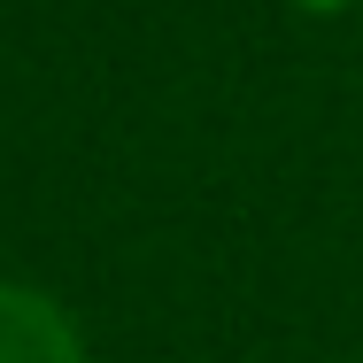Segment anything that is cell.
I'll use <instances>...</instances> for the list:
<instances>
[{"mask_svg": "<svg viewBox=\"0 0 363 363\" xmlns=\"http://www.w3.org/2000/svg\"><path fill=\"white\" fill-rule=\"evenodd\" d=\"M0 363H85L70 317L31 286H0Z\"/></svg>", "mask_w": 363, "mask_h": 363, "instance_id": "6da1fadb", "label": "cell"}, {"mask_svg": "<svg viewBox=\"0 0 363 363\" xmlns=\"http://www.w3.org/2000/svg\"><path fill=\"white\" fill-rule=\"evenodd\" d=\"M301 8H317V16H333V8H348V0H301Z\"/></svg>", "mask_w": 363, "mask_h": 363, "instance_id": "7a4b0ae2", "label": "cell"}]
</instances>
